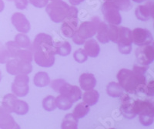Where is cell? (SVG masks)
Masks as SVG:
<instances>
[{"instance_id":"cell-16","label":"cell","mask_w":154,"mask_h":129,"mask_svg":"<svg viewBox=\"0 0 154 129\" xmlns=\"http://www.w3.org/2000/svg\"><path fill=\"white\" fill-rule=\"evenodd\" d=\"M78 30V19L77 18H68L66 19L61 27V32L66 37L71 38L76 33Z\"/></svg>"},{"instance_id":"cell-2","label":"cell","mask_w":154,"mask_h":129,"mask_svg":"<svg viewBox=\"0 0 154 129\" xmlns=\"http://www.w3.org/2000/svg\"><path fill=\"white\" fill-rule=\"evenodd\" d=\"M148 69V66H133V71L122 69L117 74V80L120 86L127 93L132 94H137V90L142 85L146 83L145 73Z\"/></svg>"},{"instance_id":"cell-28","label":"cell","mask_w":154,"mask_h":129,"mask_svg":"<svg viewBox=\"0 0 154 129\" xmlns=\"http://www.w3.org/2000/svg\"><path fill=\"white\" fill-rule=\"evenodd\" d=\"M89 112V105L86 104L84 102L79 103V104H77L75 106V109L73 110V112H72V115L75 118H76L77 119L82 118L83 117L86 116Z\"/></svg>"},{"instance_id":"cell-47","label":"cell","mask_w":154,"mask_h":129,"mask_svg":"<svg viewBox=\"0 0 154 129\" xmlns=\"http://www.w3.org/2000/svg\"><path fill=\"white\" fill-rule=\"evenodd\" d=\"M106 2H112L113 0H105Z\"/></svg>"},{"instance_id":"cell-35","label":"cell","mask_w":154,"mask_h":129,"mask_svg":"<svg viewBox=\"0 0 154 129\" xmlns=\"http://www.w3.org/2000/svg\"><path fill=\"white\" fill-rule=\"evenodd\" d=\"M67 82L63 79H56L54 80L51 83V87L57 93H60L63 88L65 87Z\"/></svg>"},{"instance_id":"cell-37","label":"cell","mask_w":154,"mask_h":129,"mask_svg":"<svg viewBox=\"0 0 154 129\" xmlns=\"http://www.w3.org/2000/svg\"><path fill=\"white\" fill-rule=\"evenodd\" d=\"M9 58L10 56L7 49L0 42V64H5Z\"/></svg>"},{"instance_id":"cell-25","label":"cell","mask_w":154,"mask_h":129,"mask_svg":"<svg viewBox=\"0 0 154 129\" xmlns=\"http://www.w3.org/2000/svg\"><path fill=\"white\" fill-rule=\"evenodd\" d=\"M12 111L19 115H26L29 112V105L26 101L18 100L16 98L13 103Z\"/></svg>"},{"instance_id":"cell-36","label":"cell","mask_w":154,"mask_h":129,"mask_svg":"<svg viewBox=\"0 0 154 129\" xmlns=\"http://www.w3.org/2000/svg\"><path fill=\"white\" fill-rule=\"evenodd\" d=\"M17 57L21 59V60H25V61L31 63L32 61V59H33V54H32V52L31 50H20Z\"/></svg>"},{"instance_id":"cell-29","label":"cell","mask_w":154,"mask_h":129,"mask_svg":"<svg viewBox=\"0 0 154 129\" xmlns=\"http://www.w3.org/2000/svg\"><path fill=\"white\" fill-rule=\"evenodd\" d=\"M16 99V96L15 94H8L3 97L2 100V108L7 111L9 113L13 112L12 111V106H13V103L14 101Z\"/></svg>"},{"instance_id":"cell-20","label":"cell","mask_w":154,"mask_h":129,"mask_svg":"<svg viewBox=\"0 0 154 129\" xmlns=\"http://www.w3.org/2000/svg\"><path fill=\"white\" fill-rule=\"evenodd\" d=\"M96 33L97 39L102 43H107L109 41L108 36V26L104 22H100Z\"/></svg>"},{"instance_id":"cell-27","label":"cell","mask_w":154,"mask_h":129,"mask_svg":"<svg viewBox=\"0 0 154 129\" xmlns=\"http://www.w3.org/2000/svg\"><path fill=\"white\" fill-rule=\"evenodd\" d=\"M55 46H56V54L63 56V57L68 56L71 53V50H72L71 45L69 44V42L66 41L57 42L55 44Z\"/></svg>"},{"instance_id":"cell-32","label":"cell","mask_w":154,"mask_h":129,"mask_svg":"<svg viewBox=\"0 0 154 129\" xmlns=\"http://www.w3.org/2000/svg\"><path fill=\"white\" fill-rule=\"evenodd\" d=\"M42 107L47 112H53L56 108L55 97L53 96H47L42 101Z\"/></svg>"},{"instance_id":"cell-42","label":"cell","mask_w":154,"mask_h":129,"mask_svg":"<svg viewBox=\"0 0 154 129\" xmlns=\"http://www.w3.org/2000/svg\"><path fill=\"white\" fill-rule=\"evenodd\" d=\"M78 15V10L74 6H69V14L66 19L68 18H77Z\"/></svg>"},{"instance_id":"cell-44","label":"cell","mask_w":154,"mask_h":129,"mask_svg":"<svg viewBox=\"0 0 154 129\" xmlns=\"http://www.w3.org/2000/svg\"><path fill=\"white\" fill-rule=\"evenodd\" d=\"M4 8H5V4H4V2L2 1V0H0V13L3 11Z\"/></svg>"},{"instance_id":"cell-34","label":"cell","mask_w":154,"mask_h":129,"mask_svg":"<svg viewBox=\"0 0 154 129\" xmlns=\"http://www.w3.org/2000/svg\"><path fill=\"white\" fill-rule=\"evenodd\" d=\"M74 60L76 61L77 63L79 64H82L84 63L85 61H86L88 59V55L86 54V53L85 52V50L83 49H79L77 50L76 51H75L73 54Z\"/></svg>"},{"instance_id":"cell-31","label":"cell","mask_w":154,"mask_h":129,"mask_svg":"<svg viewBox=\"0 0 154 129\" xmlns=\"http://www.w3.org/2000/svg\"><path fill=\"white\" fill-rule=\"evenodd\" d=\"M15 41L21 48H29L31 44H30V39L26 35L23 33H19L15 37Z\"/></svg>"},{"instance_id":"cell-13","label":"cell","mask_w":154,"mask_h":129,"mask_svg":"<svg viewBox=\"0 0 154 129\" xmlns=\"http://www.w3.org/2000/svg\"><path fill=\"white\" fill-rule=\"evenodd\" d=\"M121 106L120 111L123 116L128 119H133L136 117V114L133 111V102L134 100L132 99L129 95L121 96Z\"/></svg>"},{"instance_id":"cell-6","label":"cell","mask_w":154,"mask_h":129,"mask_svg":"<svg viewBox=\"0 0 154 129\" xmlns=\"http://www.w3.org/2000/svg\"><path fill=\"white\" fill-rule=\"evenodd\" d=\"M6 71L11 75H17L19 74H28L32 71V66L30 62L16 57L6 62Z\"/></svg>"},{"instance_id":"cell-43","label":"cell","mask_w":154,"mask_h":129,"mask_svg":"<svg viewBox=\"0 0 154 129\" xmlns=\"http://www.w3.org/2000/svg\"><path fill=\"white\" fill-rule=\"evenodd\" d=\"M83 1H84V0H69V2L72 4V5H76L80 4L81 2H82Z\"/></svg>"},{"instance_id":"cell-33","label":"cell","mask_w":154,"mask_h":129,"mask_svg":"<svg viewBox=\"0 0 154 129\" xmlns=\"http://www.w3.org/2000/svg\"><path fill=\"white\" fill-rule=\"evenodd\" d=\"M112 2H113L119 10L127 12L130 10L132 8V4L130 2V0H113Z\"/></svg>"},{"instance_id":"cell-48","label":"cell","mask_w":154,"mask_h":129,"mask_svg":"<svg viewBox=\"0 0 154 129\" xmlns=\"http://www.w3.org/2000/svg\"><path fill=\"white\" fill-rule=\"evenodd\" d=\"M52 1H57V0H52Z\"/></svg>"},{"instance_id":"cell-8","label":"cell","mask_w":154,"mask_h":129,"mask_svg":"<svg viewBox=\"0 0 154 129\" xmlns=\"http://www.w3.org/2000/svg\"><path fill=\"white\" fill-rule=\"evenodd\" d=\"M29 77L26 74H19L16 75L14 82L12 84V90L17 97H25L28 94Z\"/></svg>"},{"instance_id":"cell-5","label":"cell","mask_w":154,"mask_h":129,"mask_svg":"<svg viewBox=\"0 0 154 129\" xmlns=\"http://www.w3.org/2000/svg\"><path fill=\"white\" fill-rule=\"evenodd\" d=\"M116 43L119 50L123 54H130L132 51V31L124 27H118V36Z\"/></svg>"},{"instance_id":"cell-18","label":"cell","mask_w":154,"mask_h":129,"mask_svg":"<svg viewBox=\"0 0 154 129\" xmlns=\"http://www.w3.org/2000/svg\"><path fill=\"white\" fill-rule=\"evenodd\" d=\"M84 44V50L88 56H89L90 57H93V58L98 57L100 51V47L98 42L95 39L89 38L86 42L85 41Z\"/></svg>"},{"instance_id":"cell-49","label":"cell","mask_w":154,"mask_h":129,"mask_svg":"<svg viewBox=\"0 0 154 129\" xmlns=\"http://www.w3.org/2000/svg\"><path fill=\"white\" fill-rule=\"evenodd\" d=\"M9 1H12V0H9Z\"/></svg>"},{"instance_id":"cell-38","label":"cell","mask_w":154,"mask_h":129,"mask_svg":"<svg viewBox=\"0 0 154 129\" xmlns=\"http://www.w3.org/2000/svg\"><path fill=\"white\" fill-rule=\"evenodd\" d=\"M154 115H139V120L140 122L143 125L149 126L153 123Z\"/></svg>"},{"instance_id":"cell-22","label":"cell","mask_w":154,"mask_h":129,"mask_svg":"<svg viewBox=\"0 0 154 129\" xmlns=\"http://www.w3.org/2000/svg\"><path fill=\"white\" fill-rule=\"evenodd\" d=\"M55 102H56V108L63 111H67L70 109L73 104L66 96L63 94H60L56 98H55Z\"/></svg>"},{"instance_id":"cell-19","label":"cell","mask_w":154,"mask_h":129,"mask_svg":"<svg viewBox=\"0 0 154 129\" xmlns=\"http://www.w3.org/2000/svg\"><path fill=\"white\" fill-rule=\"evenodd\" d=\"M99 98H100V94L97 90H95L93 89L89 90H86L83 94L82 97V101L86 103L89 106H93L98 102Z\"/></svg>"},{"instance_id":"cell-4","label":"cell","mask_w":154,"mask_h":129,"mask_svg":"<svg viewBox=\"0 0 154 129\" xmlns=\"http://www.w3.org/2000/svg\"><path fill=\"white\" fill-rule=\"evenodd\" d=\"M46 13L54 23H60L66 20L68 16L69 5L61 0L52 1L46 6Z\"/></svg>"},{"instance_id":"cell-14","label":"cell","mask_w":154,"mask_h":129,"mask_svg":"<svg viewBox=\"0 0 154 129\" xmlns=\"http://www.w3.org/2000/svg\"><path fill=\"white\" fill-rule=\"evenodd\" d=\"M0 128L2 129H15L20 128L18 124L15 121L11 113L5 111L3 108H0Z\"/></svg>"},{"instance_id":"cell-15","label":"cell","mask_w":154,"mask_h":129,"mask_svg":"<svg viewBox=\"0 0 154 129\" xmlns=\"http://www.w3.org/2000/svg\"><path fill=\"white\" fill-rule=\"evenodd\" d=\"M135 14L138 20L147 21L153 18V2H149L146 5H140L135 11Z\"/></svg>"},{"instance_id":"cell-17","label":"cell","mask_w":154,"mask_h":129,"mask_svg":"<svg viewBox=\"0 0 154 129\" xmlns=\"http://www.w3.org/2000/svg\"><path fill=\"white\" fill-rule=\"evenodd\" d=\"M79 84L83 90H89L94 88L96 84V77L93 74L85 73L79 77Z\"/></svg>"},{"instance_id":"cell-10","label":"cell","mask_w":154,"mask_h":129,"mask_svg":"<svg viewBox=\"0 0 154 129\" xmlns=\"http://www.w3.org/2000/svg\"><path fill=\"white\" fill-rule=\"evenodd\" d=\"M133 42L137 46L151 44L153 38L149 30L143 28H136L132 31Z\"/></svg>"},{"instance_id":"cell-26","label":"cell","mask_w":154,"mask_h":129,"mask_svg":"<svg viewBox=\"0 0 154 129\" xmlns=\"http://www.w3.org/2000/svg\"><path fill=\"white\" fill-rule=\"evenodd\" d=\"M63 95L66 96L70 101L74 103L80 99L81 96H82V92L79 87L75 86V85H70L69 88L67 90L66 93Z\"/></svg>"},{"instance_id":"cell-3","label":"cell","mask_w":154,"mask_h":129,"mask_svg":"<svg viewBox=\"0 0 154 129\" xmlns=\"http://www.w3.org/2000/svg\"><path fill=\"white\" fill-rule=\"evenodd\" d=\"M100 18H93L91 21L82 23L77 30L76 33L72 36V40L75 44H83L86 39L92 38L96 35L98 25L100 23Z\"/></svg>"},{"instance_id":"cell-40","label":"cell","mask_w":154,"mask_h":129,"mask_svg":"<svg viewBox=\"0 0 154 129\" xmlns=\"http://www.w3.org/2000/svg\"><path fill=\"white\" fill-rule=\"evenodd\" d=\"M154 94V83L153 80H150L146 85V94L147 96H153Z\"/></svg>"},{"instance_id":"cell-39","label":"cell","mask_w":154,"mask_h":129,"mask_svg":"<svg viewBox=\"0 0 154 129\" xmlns=\"http://www.w3.org/2000/svg\"><path fill=\"white\" fill-rule=\"evenodd\" d=\"M49 0H29V2L36 8H43L46 6Z\"/></svg>"},{"instance_id":"cell-46","label":"cell","mask_w":154,"mask_h":129,"mask_svg":"<svg viewBox=\"0 0 154 129\" xmlns=\"http://www.w3.org/2000/svg\"><path fill=\"white\" fill-rule=\"evenodd\" d=\"M1 80H2V74H1V71H0V81H1Z\"/></svg>"},{"instance_id":"cell-11","label":"cell","mask_w":154,"mask_h":129,"mask_svg":"<svg viewBox=\"0 0 154 129\" xmlns=\"http://www.w3.org/2000/svg\"><path fill=\"white\" fill-rule=\"evenodd\" d=\"M12 23L16 30L22 33H26L30 30V23L25 15L20 13H16L12 16Z\"/></svg>"},{"instance_id":"cell-45","label":"cell","mask_w":154,"mask_h":129,"mask_svg":"<svg viewBox=\"0 0 154 129\" xmlns=\"http://www.w3.org/2000/svg\"><path fill=\"white\" fill-rule=\"evenodd\" d=\"M133 1L135 2H137V3H140V2H143L145 0H133Z\"/></svg>"},{"instance_id":"cell-30","label":"cell","mask_w":154,"mask_h":129,"mask_svg":"<svg viewBox=\"0 0 154 129\" xmlns=\"http://www.w3.org/2000/svg\"><path fill=\"white\" fill-rule=\"evenodd\" d=\"M5 47L7 49L10 57L16 58L17 57L19 51L21 50V47L16 42V41H9L5 43Z\"/></svg>"},{"instance_id":"cell-41","label":"cell","mask_w":154,"mask_h":129,"mask_svg":"<svg viewBox=\"0 0 154 129\" xmlns=\"http://www.w3.org/2000/svg\"><path fill=\"white\" fill-rule=\"evenodd\" d=\"M15 4L17 9L23 10L28 6L29 1L28 0H15Z\"/></svg>"},{"instance_id":"cell-7","label":"cell","mask_w":154,"mask_h":129,"mask_svg":"<svg viewBox=\"0 0 154 129\" xmlns=\"http://www.w3.org/2000/svg\"><path fill=\"white\" fill-rule=\"evenodd\" d=\"M102 12L105 20L109 24L118 26L122 22L119 9L113 2H106L102 6Z\"/></svg>"},{"instance_id":"cell-24","label":"cell","mask_w":154,"mask_h":129,"mask_svg":"<svg viewBox=\"0 0 154 129\" xmlns=\"http://www.w3.org/2000/svg\"><path fill=\"white\" fill-rule=\"evenodd\" d=\"M61 127L63 129H76L78 127V119L73 115H66L62 122Z\"/></svg>"},{"instance_id":"cell-21","label":"cell","mask_w":154,"mask_h":129,"mask_svg":"<svg viewBox=\"0 0 154 129\" xmlns=\"http://www.w3.org/2000/svg\"><path fill=\"white\" fill-rule=\"evenodd\" d=\"M34 84L38 87H46L50 83V78L47 73L38 72L34 76L33 78Z\"/></svg>"},{"instance_id":"cell-9","label":"cell","mask_w":154,"mask_h":129,"mask_svg":"<svg viewBox=\"0 0 154 129\" xmlns=\"http://www.w3.org/2000/svg\"><path fill=\"white\" fill-rule=\"evenodd\" d=\"M136 57L140 64L149 66L154 60V47L152 45L148 44L140 46L136 50Z\"/></svg>"},{"instance_id":"cell-1","label":"cell","mask_w":154,"mask_h":129,"mask_svg":"<svg viewBox=\"0 0 154 129\" xmlns=\"http://www.w3.org/2000/svg\"><path fill=\"white\" fill-rule=\"evenodd\" d=\"M35 62L42 67H51L54 64L56 46L52 36L39 33L35 36L32 46Z\"/></svg>"},{"instance_id":"cell-12","label":"cell","mask_w":154,"mask_h":129,"mask_svg":"<svg viewBox=\"0 0 154 129\" xmlns=\"http://www.w3.org/2000/svg\"><path fill=\"white\" fill-rule=\"evenodd\" d=\"M133 111L137 115H154L153 104L148 100H137L133 102Z\"/></svg>"},{"instance_id":"cell-23","label":"cell","mask_w":154,"mask_h":129,"mask_svg":"<svg viewBox=\"0 0 154 129\" xmlns=\"http://www.w3.org/2000/svg\"><path fill=\"white\" fill-rule=\"evenodd\" d=\"M107 94L112 97H119L123 94V89L120 84L116 82H110L107 86Z\"/></svg>"}]
</instances>
